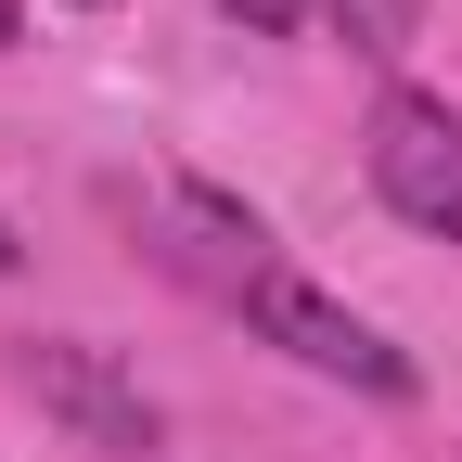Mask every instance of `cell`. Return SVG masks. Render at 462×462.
I'll list each match as a JSON object with an SVG mask.
<instances>
[{"label": "cell", "mask_w": 462, "mask_h": 462, "mask_svg": "<svg viewBox=\"0 0 462 462\" xmlns=\"http://www.w3.org/2000/svg\"><path fill=\"white\" fill-rule=\"evenodd\" d=\"M360 167H373V193L411 218V231L462 245V116L437 90H385L373 129H360Z\"/></svg>", "instance_id": "cell-1"}, {"label": "cell", "mask_w": 462, "mask_h": 462, "mask_svg": "<svg viewBox=\"0 0 462 462\" xmlns=\"http://www.w3.org/2000/svg\"><path fill=\"white\" fill-rule=\"evenodd\" d=\"M245 321L282 346V360H309V373L360 385V398H411V360H398L360 309H334L321 282H296V270H257V282H245Z\"/></svg>", "instance_id": "cell-2"}, {"label": "cell", "mask_w": 462, "mask_h": 462, "mask_svg": "<svg viewBox=\"0 0 462 462\" xmlns=\"http://www.w3.org/2000/svg\"><path fill=\"white\" fill-rule=\"evenodd\" d=\"M26 398H39L51 424H78L90 449H116V462L154 449V398L116 373L103 346H78V334H39V346H26Z\"/></svg>", "instance_id": "cell-3"}, {"label": "cell", "mask_w": 462, "mask_h": 462, "mask_svg": "<svg viewBox=\"0 0 462 462\" xmlns=\"http://www.w3.org/2000/svg\"><path fill=\"white\" fill-rule=\"evenodd\" d=\"M321 26L346 51H373V65H398V51H411V0H321Z\"/></svg>", "instance_id": "cell-4"}, {"label": "cell", "mask_w": 462, "mask_h": 462, "mask_svg": "<svg viewBox=\"0 0 462 462\" xmlns=\"http://www.w3.org/2000/svg\"><path fill=\"white\" fill-rule=\"evenodd\" d=\"M231 14H245L257 39H296V26H309V0H231Z\"/></svg>", "instance_id": "cell-5"}, {"label": "cell", "mask_w": 462, "mask_h": 462, "mask_svg": "<svg viewBox=\"0 0 462 462\" xmlns=\"http://www.w3.org/2000/svg\"><path fill=\"white\" fill-rule=\"evenodd\" d=\"M14 39H26V14H14V0H0V51H14Z\"/></svg>", "instance_id": "cell-6"}, {"label": "cell", "mask_w": 462, "mask_h": 462, "mask_svg": "<svg viewBox=\"0 0 462 462\" xmlns=\"http://www.w3.org/2000/svg\"><path fill=\"white\" fill-rule=\"evenodd\" d=\"M14 257H26V245H14V231H0V270H14Z\"/></svg>", "instance_id": "cell-7"}]
</instances>
